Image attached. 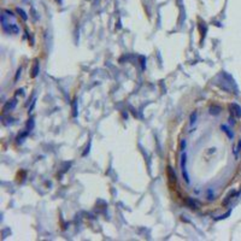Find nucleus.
Here are the masks:
<instances>
[{"instance_id": "20e7f679", "label": "nucleus", "mask_w": 241, "mask_h": 241, "mask_svg": "<svg viewBox=\"0 0 241 241\" xmlns=\"http://www.w3.org/2000/svg\"><path fill=\"white\" fill-rule=\"evenodd\" d=\"M39 71H40V64H39V62H35V64L32 69V77H36L39 75Z\"/></svg>"}, {"instance_id": "423d86ee", "label": "nucleus", "mask_w": 241, "mask_h": 241, "mask_svg": "<svg viewBox=\"0 0 241 241\" xmlns=\"http://www.w3.org/2000/svg\"><path fill=\"white\" fill-rule=\"evenodd\" d=\"M221 129H222V130H223V131L227 134V136H228L229 139H233V137H234V134H233V131H231V130H230V129H229L227 125L222 124V125H221Z\"/></svg>"}, {"instance_id": "dca6fc26", "label": "nucleus", "mask_w": 241, "mask_h": 241, "mask_svg": "<svg viewBox=\"0 0 241 241\" xmlns=\"http://www.w3.org/2000/svg\"><path fill=\"white\" fill-rule=\"evenodd\" d=\"M145 62H146V59H145L143 57H141V68H142V70H145V68H146Z\"/></svg>"}, {"instance_id": "9b49d317", "label": "nucleus", "mask_w": 241, "mask_h": 241, "mask_svg": "<svg viewBox=\"0 0 241 241\" xmlns=\"http://www.w3.org/2000/svg\"><path fill=\"white\" fill-rule=\"evenodd\" d=\"M34 125H35V123H34V119H33V118H30V119L28 121V123H27V128H28V130L30 131V130L34 128Z\"/></svg>"}, {"instance_id": "0eeeda50", "label": "nucleus", "mask_w": 241, "mask_h": 241, "mask_svg": "<svg viewBox=\"0 0 241 241\" xmlns=\"http://www.w3.org/2000/svg\"><path fill=\"white\" fill-rule=\"evenodd\" d=\"M168 175H169V177H170V181L171 182H176V175H175V173L173 171V168L171 167H168Z\"/></svg>"}, {"instance_id": "39448f33", "label": "nucleus", "mask_w": 241, "mask_h": 241, "mask_svg": "<svg viewBox=\"0 0 241 241\" xmlns=\"http://www.w3.org/2000/svg\"><path fill=\"white\" fill-rule=\"evenodd\" d=\"M221 111H222V109H221V106H218V105H212V106L210 107V115L217 116Z\"/></svg>"}, {"instance_id": "f03ea898", "label": "nucleus", "mask_w": 241, "mask_h": 241, "mask_svg": "<svg viewBox=\"0 0 241 241\" xmlns=\"http://www.w3.org/2000/svg\"><path fill=\"white\" fill-rule=\"evenodd\" d=\"M229 109H230L231 115H234L236 118H240V117H241V107H240L237 104H231V105L229 106Z\"/></svg>"}, {"instance_id": "ddd939ff", "label": "nucleus", "mask_w": 241, "mask_h": 241, "mask_svg": "<svg viewBox=\"0 0 241 241\" xmlns=\"http://www.w3.org/2000/svg\"><path fill=\"white\" fill-rule=\"evenodd\" d=\"M230 213H231V211H228L227 213H224V215H222V216H218V217L216 218V221H221V219H225V218H227V217H228V216H229Z\"/></svg>"}, {"instance_id": "4468645a", "label": "nucleus", "mask_w": 241, "mask_h": 241, "mask_svg": "<svg viewBox=\"0 0 241 241\" xmlns=\"http://www.w3.org/2000/svg\"><path fill=\"white\" fill-rule=\"evenodd\" d=\"M72 113H74V117H76L77 116V109H76V100L74 101V104H72Z\"/></svg>"}, {"instance_id": "6e6552de", "label": "nucleus", "mask_w": 241, "mask_h": 241, "mask_svg": "<svg viewBox=\"0 0 241 241\" xmlns=\"http://www.w3.org/2000/svg\"><path fill=\"white\" fill-rule=\"evenodd\" d=\"M235 194H236V192H234V191H233V192H230V193H229V194L227 195L225 200L223 201V205H224V206H227V205L229 204V201H230V200H231V199L234 198V195H235Z\"/></svg>"}, {"instance_id": "f257e3e1", "label": "nucleus", "mask_w": 241, "mask_h": 241, "mask_svg": "<svg viewBox=\"0 0 241 241\" xmlns=\"http://www.w3.org/2000/svg\"><path fill=\"white\" fill-rule=\"evenodd\" d=\"M16 105H17V99H16V98L9 100V101L4 105V107H3V112H4V113H8V112L12 111V110L16 107Z\"/></svg>"}, {"instance_id": "f3484780", "label": "nucleus", "mask_w": 241, "mask_h": 241, "mask_svg": "<svg viewBox=\"0 0 241 241\" xmlns=\"http://www.w3.org/2000/svg\"><path fill=\"white\" fill-rule=\"evenodd\" d=\"M35 101H36V99H34V100H33V103H32V106L29 107V111H28V112H32V110H33V109H34V106H35Z\"/></svg>"}, {"instance_id": "2eb2a0df", "label": "nucleus", "mask_w": 241, "mask_h": 241, "mask_svg": "<svg viewBox=\"0 0 241 241\" xmlns=\"http://www.w3.org/2000/svg\"><path fill=\"white\" fill-rule=\"evenodd\" d=\"M21 71H22V68H20L16 72V77H15V81H18V78L21 77Z\"/></svg>"}, {"instance_id": "6ab92c4d", "label": "nucleus", "mask_w": 241, "mask_h": 241, "mask_svg": "<svg viewBox=\"0 0 241 241\" xmlns=\"http://www.w3.org/2000/svg\"><path fill=\"white\" fill-rule=\"evenodd\" d=\"M185 146H186V141L183 140L182 143H181V151H182V152H183V149H185Z\"/></svg>"}, {"instance_id": "7ed1b4c3", "label": "nucleus", "mask_w": 241, "mask_h": 241, "mask_svg": "<svg viewBox=\"0 0 241 241\" xmlns=\"http://www.w3.org/2000/svg\"><path fill=\"white\" fill-rule=\"evenodd\" d=\"M186 205H187L188 207L193 209V210H197V209L200 206L199 201H198V200H195V199H193V198H188V199L186 200Z\"/></svg>"}, {"instance_id": "1a4fd4ad", "label": "nucleus", "mask_w": 241, "mask_h": 241, "mask_svg": "<svg viewBox=\"0 0 241 241\" xmlns=\"http://www.w3.org/2000/svg\"><path fill=\"white\" fill-rule=\"evenodd\" d=\"M17 12L21 15V17H22V20H23V21H27V20H28V16H27V14H26V12H24L22 9H20V8H18V9H17Z\"/></svg>"}, {"instance_id": "a211bd4d", "label": "nucleus", "mask_w": 241, "mask_h": 241, "mask_svg": "<svg viewBox=\"0 0 241 241\" xmlns=\"http://www.w3.org/2000/svg\"><path fill=\"white\" fill-rule=\"evenodd\" d=\"M229 123H230L231 125H234V124H235V121H234V118H233V117H229Z\"/></svg>"}, {"instance_id": "f8f14e48", "label": "nucleus", "mask_w": 241, "mask_h": 241, "mask_svg": "<svg viewBox=\"0 0 241 241\" xmlns=\"http://www.w3.org/2000/svg\"><path fill=\"white\" fill-rule=\"evenodd\" d=\"M197 117H198V113H197V112H193V113L191 115V124H194V123H195Z\"/></svg>"}, {"instance_id": "9d476101", "label": "nucleus", "mask_w": 241, "mask_h": 241, "mask_svg": "<svg viewBox=\"0 0 241 241\" xmlns=\"http://www.w3.org/2000/svg\"><path fill=\"white\" fill-rule=\"evenodd\" d=\"M240 151H241V140H239V142H237V147H235V149H234V154H235L236 158H237Z\"/></svg>"}]
</instances>
